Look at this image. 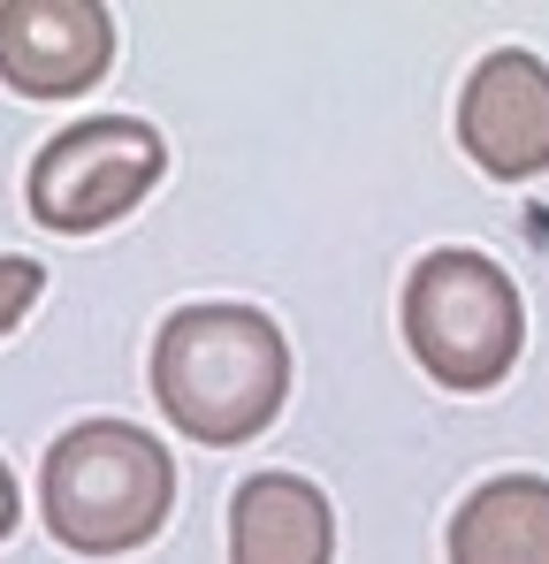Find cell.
Wrapping results in <instances>:
<instances>
[{
  "instance_id": "277c9868",
  "label": "cell",
  "mask_w": 549,
  "mask_h": 564,
  "mask_svg": "<svg viewBox=\"0 0 549 564\" xmlns=\"http://www.w3.org/2000/svg\"><path fill=\"white\" fill-rule=\"evenodd\" d=\"M161 176H169V138L146 115H92V122H69L62 138H46L23 198H31L39 229L92 237V229L122 221Z\"/></svg>"
},
{
  "instance_id": "7a4b0ae2",
  "label": "cell",
  "mask_w": 549,
  "mask_h": 564,
  "mask_svg": "<svg viewBox=\"0 0 549 564\" xmlns=\"http://www.w3.org/2000/svg\"><path fill=\"white\" fill-rule=\"evenodd\" d=\"M176 511V458L138 420H77L39 466V519L77 557L146 550Z\"/></svg>"
},
{
  "instance_id": "ba28073f",
  "label": "cell",
  "mask_w": 549,
  "mask_h": 564,
  "mask_svg": "<svg viewBox=\"0 0 549 564\" xmlns=\"http://www.w3.org/2000/svg\"><path fill=\"white\" fill-rule=\"evenodd\" d=\"M451 564H549V480L496 473L451 519Z\"/></svg>"
},
{
  "instance_id": "8992f818",
  "label": "cell",
  "mask_w": 549,
  "mask_h": 564,
  "mask_svg": "<svg viewBox=\"0 0 549 564\" xmlns=\"http://www.w3.org/2000/svg\"><path fill=\"white\" fill-rule=\"evenodd\" d=\"M115 69V15L99 0H0V85L77 99Z\"/></svg>"
},
{
  "instance_id": "5b68a950",
  "label": "cell",
  "mask_w": 549,
  "mask_h": 564,
  "mask_svg": "<svg viewBox=\"0 0 549 564\" xmlns=\"http://www.w3.org/2000/svg\"><path fill=\"white\" fill-rule=\"evenodd\" d=\"M458 145L481 176L527 184L549 176V62L527 46H496L473 62L458 93Z\"/></svg>"
},
{
  "instance_id": "9c48e42d",
  "label": "cell",
  "mask_w": 549,
  "mask_h": 564,
  "mask_svg": "<svg viewBox=\"0 0 549 564\" xmlns=\"http://www.w3.org/2000/svg\"><path fill=\"white\" fill-rule=\"evenodd\" d=\"M39 290H46V268L39 260H23V252H0V336L39 305Z\"/></svg>"
},
{
  "instance_id": "3957f363",
  "label": "cell",
  "mask_w": 549,
  "mask_h": 564,
  "mask_svg": "<svg viewBox=\"0 0 549 564\" xmlns=\"http://www.w3.org/2000/svg\"><path fill=\"white\" fill-rule=\"evenodd\" d=\"M405 344L428 367V381H443L458 397L496 389L519 367V344H527L519 282L504 275L488 252H473V245L428 252L405 275Z\"/></svg>"
},
{
  "instance_id": "52a82bcc",
  "label": "cell",
  "mask_w": 549,
  "mask_h": 564,
  "mask_svg": "<svg viewBox=\"0 0 549 564\" xmlns=\"http://www.w3.org/2000/svg\"><path fill=\"white\" fill-rule=\"evenodd\" d=\"M229 564H336V503L305 473H252L229 496Z\"/></svg>"
},
{
  "instance_id": "6da1fadb",
  "label": "cell",
  "mask_w": 549,
  "mask_h": 564,
  "mask_svg": "<svg viewBox=\"0 0 549 564\" xmlns=\"http://www.w3.org/2000/svg\"><path fill=\"white\" fill-rule=\"evenodd\" d=\"M290 397V336L274 328L260 305H176L153 336V404L169 412V427L206 443V451H237L252 435H268L274 412Z\"/></svg>"
},
{
  "instance_id": "30bf717a",
  "label": "cell",
  "mask_w": 549,
  "mask_h": 564,
  "mask_svg": "<svg viewBox=\"0 0 549 564\" xmlns=\"http://www.w3.org/2000/svg\"><path fill=\"white\" fill-rule=\"evenodd\" d=\"M15 519H23V496H15V473H8V458H0V542L15 534Z\"/></svg>"
}]
</instances>
